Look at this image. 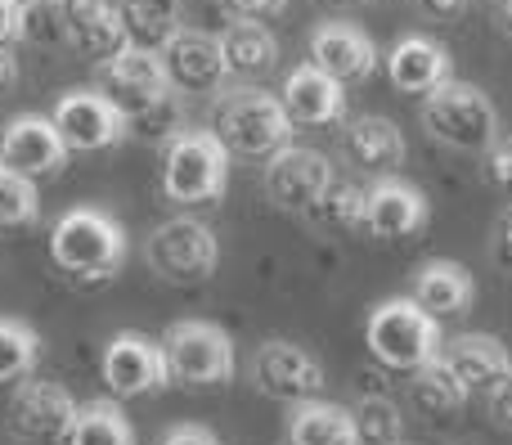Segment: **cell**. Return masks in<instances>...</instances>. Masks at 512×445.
I'll return each mask as SVG.
<instances>
[{"instance_id":"obj_1","label":"cell","mask_w":512,"mask_h":445,"mask_svg":"<svg viewBox=\"0 0 512 445\" xmlns=\"http://www.w3.org/2000/svg\"><path fill=\"white\" fill-rule=\"evenodd\" d=\"M50 257L63 279L81 288H104L122 275L126 230L104 207H72L50 230Z\"/></svg>"},{"instance_id":"obj_2","label":"cell","mask_w":512,"mask_h":445,"mask_svg":"<svg viewBox=\"0 0 512 445\" xmlns=\"http://www.w3.org/2000/svg\"><path fill=\"white\" fill-rule=\"evenodd\" d=\"M423 126L441 144L463 149V153H490L495 140L504 135L499 108L490 104L486 90H477L472 81H454V77L423 95Z\"/></svg>"},{"instance_id":"obj_3","label":"cell","mask_w":512,"mask_h":445,"mask_svg":"<svg viewBox=\"0 0 512 445\" xmlns=\"http://www.w3.org/2000/svg\"><path fill=\"white\" fill-rule=\"evenodd\" d=\"M212 131L221 135V144L230 153L243 158H270L283 144H292V117L283 113L279 95H265V90H225L212 108Z\"/></svg>"},{"instance_id":"obj_4","label":"cell","mask_w":512,"mask_h":445,"mask_svg":"<svg viewBox=\"0 0 512 445\" xmlns=\"http://www.w3.org/2000/svg\"><path fill=\"white\" fill-rule=\"evenodd\" d=\"M364 342L382 369L414 374L418 365L441 356V320H432L414 297H391V302L373 306L369 324H364Z\"/></svg>"},{"instance_id":"obj_5","label":"cell","mask_w":512,"mask_h":445,"mask_svg":"<svg viewBox=\"0 0 512 445\" xmlns=\"http://www.w3.org/2000/svg\"><path fill=\"white\" fill-rule=\"evenodd\" d=\"M230 185V149L221 135L207 131H180L167 144V162H162V194L171 203H216Z\"/></svg>"},{"instance_id":"obj_6","label":"cell","mask_w":512,"mask_h":445,"mask_svg":"<svg viewBox=\"0 0 512 445\" xmlns=\"http://www.w3.org/2000/svg\"><path fill=\"white\" fill-rule=\"evenodd\" d=\"M167 374L180 387H221L234 378V338L212 320H176L162 333Z\"/></svg>"},{"instance_id":"obj_7","label":"cell","mask_w":512,"mask_h":445,"mask_svg":"<svg viewBox=\"0 0 512 445\" xmlns=\"http://www.w3.org/2000/svg\"><path fill=\"white\" fill-rule=\"evenodd\" d=\"M153 275L167 284H207L221 266V243H216L212 225L194 221V216H171L144 243Z\"/></svg>"},{"instance_id":"obj_8","label":"cell","mask_w":512,"mask_h":445,"mask_svg":"<svg viewBox=\"0 0 512 445\" xmlns=\"http://www.w3.org/2000/svg\"><path fill=\"white\" fill-rule=\"evenodd\" d=\"M81 401L68 392L63 383H50V378H27V383L14 387V401H9V432L18 441H68V428L77 419Z\"/></svg>"},{"instance_id":"obj_9","label":"cell","mask_w":512,"mask_h":445,"mask_svg":"<svg viewBox=\"0 0 512 445\" xmlns=\"http://www.w3.org/2000/svg\"><path fill=\"white\" fill-rule=\"evenodd\" d=\"M252 383L261 396L270 401H288V405H301V401H315L324 392V365H319L310 351H301L297 342H261L252 356Z\"/></svg>"},{"instance_id":"obj_10","label":"cell","mask_w":512,"mask_h":445,"mask_svg":"<svg viewBox=\"0 0 512 445\" xmlns=\"http://www.w3.org/2000/svg\"><path fill=\"white\" fill-rule=\"evenodd\" d=\"M99 374H104L108 392L122 396V401L162 392V387L171 383L167 356H162V342L144 338V333H135V329L113 333V342L104 347V360H99Z\"/></svg>"},{"instance_id":"obj_11","label":"cell","mask_w":512,"mask_h":445,"mask_svg":"<svg viewBox=\"0 0 512 445\" xmlns=\"http://www.w3.org/2000/svg\"><path fill=\"white\" fill-rule=\"evenodd\" d=\"M50 122L59 126L63 144L77 153H99L122 144L126 135V113L104 95V90H68V95L54 104Z\"/></svg>"},{"instance_id":"obj_12","label":"cell","mask_w":512,"mask_h":445,"mask_svg":"<svg viewBox=\"0 0 512 445\" xmlns=\"http://www.w3.org/2000/svg\"><path fill=\"white\" fill-rule=\"evenodd\" d=\"M333 162L315 149H301V144H283L279 153H270V167H265V194L274 207L283 212H301L310 216V207L324 198V189L333 185Z\"/></svg>"},{"instance_id":"obj_13","label":"cell","mask_w":512,"mask_h":445,"mask_svg":"<svg viewBox=\"0 0 512 445\" xmlns=\"http://www.w3.org/2000/svg\"><path fill=\"white\" fill-rule=\"evenodd\" d=\"M158 54H162L171 90H180V95H212V90H221L225 77H230L221 36L198 32V27H180Z\"/></svg>"},{"instance_id":"obj_14","label":"cell","mask_w":512,"mask_h":445,"mask_svg":"<svg viewBox=\"0 0 512 445\" xmlns=\"http://www.w3.org/2000/svg\"><path fill=\"white\" fill-rule=\"evenodd\" d=\"M68 144H63L59 126L41 113H23L14 122H5L0 131V162L32 180H45V176H59L68 167Z\"/></svg>"},{"instance_id":"obj_15","label":"cell","mask_w":512,"mask_h":445,"mask_svg":"<svg viewBox=\"0 0 512 445\" xmlns=\"http://www.w3.org/2000/svg\"><path fill=\"white\" fill-rule=\"evenodd\" d=\"M99 90L131 117L135 108H144V104H153V99L167 95L171 81H167V68H162L158 50L126 45L122 54H113V59L99 63Z\"/></svg>"},{"instance_id":"obj_16","label":"cell","mask_w":512,"mask_h":445,"mask_svg":"<svg viewBox=\"0 0 512 445\" xmlns=\"http://www.w3.org/2000/svg\"><path fill=\"white\" fill-rule=\"evenodd\" d=\"M310 63L324 68L342 86H360V81H369L378 72V45L355 23L333 18V23H319L310 32Z\"/></svg>"},{"instance_id":"obj_17","label":"cell","mask_w":512,"mask_h":445,"mask_svg":"<svg viewBox=\"0 0 512 445\" xmlns=\"http://www.w3.org/2000/svg\"><path fill=\"white\" fill-rule=\"evenodd\" d=\"M427 225V198L409 180L382 176L364 189V230L373 239H405Z\"/></svg>"},{"instance_id":"obj_18","label":"cell","mask_w":512,"mask_h":445,"mask_svg":"<svg viewBox=\"0 0 512 445\" xmlns=\"http://www.w3.org/2000/svg\"><path fill=\"white\" fill-rule=\"evenodd\" d=\"M279 104L292 117V126H328L346 117V86L328 77L324 68H315V63H301L283 81Z\"/></svg>"},{"instance_id":"obj_19","label":"cell","mask_w":512,"mask_h":445,"mask_svg":"<svg viewBox=\"0 0 512 445\" xmlns=\"http://www.w3.org/2000/svg\"><path fill=\"white\" fill-rule=\"evenodd\" d=\"M441 360L450 365V374L459 378L468 396H490L512 374L508 347L495 342V338H486V333H463V338L445 342Z\"/></svg>"},{"instance_id":"obj_20","label":"cell","mask_w":512,"mask_h":445,"mask_svg":"<svg viewBox=\"0 0 512 445\" xmlns=\"http://www.w3.org/2000/svg\"><path fill=\"white\" fill-rule=\"evenodd\" d=\"M409 297H414L432 320H459V315H468L472 302H477V284H472V275L459 261H427V266H418L414 293Z\"/></svg>"},{"instance_id":"obj_21","label":"cell","mask_w":512,"mask_h":445,"mask_svg":"<svg viewBox=\"0 0 512 445\" xmlns=\"http://www.w3.org/2000/svg\"><path fill=\"white\" fill-rule=\"evenodd\" d=\"M342 149L346 158L355 162V167L364 171H382V176H391V171L405 162L409 144L405 135H400V126L391 122V117H378V113H360L346 122V135H342Z\"/></svg>"},{"instance_id":"obj_22","label":"cell","mask_w":512,"mask_h":445,"mask_svg":"<svg viewBox=\"0 0 512 445\" xmlns=\"http://www.w3.org/2000/svg\"><path fill=\"white\" fill-rule=\"evenodd\" d=\"M387 77L400 95H427L441 81H450V54L427 36H400L387 54Z\"/></svg>"},{"instance_id":"obj_23","label":"cell","mask_w":512,"mask_h":445,"mask_svg":"<svg viewBox=\"0 0 512 445\" xmlns=\"http://www.w3.org/2000/svg\"><path fill=\"white\" fill-rule=\"evenodd\" d=\"M221 45L234 77H261V72H270L279 63V41H274V32L261 18H234L221 32Z\"/></svg>"},{"instance_id":"obj_24","label":"cell","mask_w":512,"mask_h":445,"mask_svg":"<svg viewBox=\"0 0 512 445\" xmlns=\"http://www.w3.org/2000/svg\"><path fill=\"white\" fill-rule=\"evenodd\" d=\"M288 445H355L351 410L333 401H301L288 414Z\"/></svg>"},{"instance_id":"obj_25","label":"cell","mask_w":512,"mask_h":445,"mask_svg":"<svg viewBox=\"0 0 512 445\" xmlns=\"http://www.w3.org/2000/svg\"><path fill=\"white\" fill-rule=\"evenodd\" d=\"M126 41L140 50H162L180 32V0H122L117 5Z\"/></svg>"},{"instance_id":"obj_26","label":"cell","mask_w":512,"mask_h":445,"mask_svg":"<svg viewBox=\"0 0 512 445\" xmlns=\"http://www.w3.org/2000/svg\"><path fill=\"white\" fill-rule=\"evenodd\" d=\"M41 333L27 320L0 315V387H18L36 374L41 365Z\"/></svg>"},{"instance_id":"obj_27","label":"cell","mask_w":512,"mask_h":445,"mask_svg":"<svg viewBox=\"0 0 512 445\" xmlns=\"http://www.w3.org/2000/svg\"><path fill=\"white\" fill-rule=\"evenodd\" d=\"M63 445H135V428L117 401H86Z\"/></svg>"},{"instance_id":"obj_28","label":"cell","mask_w":512,"mask_h":445,"mask_svg":"<svg viewBox=\"0 0 512 445\" xmlns=\"http://www.w3.org/2000/svg\"><path fill=\"white\" fill-rule=\"evenodd\" d=\"M409 387H414V401L423 405L427 419H454V414L463 410V401H468L463 383L450 374V365H445L441 356H432L427 365H418Z\"/></svg>"},{"instance_id":"obj_29","label":"cell","mask_w":512,"mask_h":445,"mask_svg":"<svg viewBox=\"0 0 512 445\" xmlns=\"http://www.w3.org/2000/svg\"><path fill=\"white\" fill-rule=\"evenodd\" d=\"M355 423V445H400L405 441V414L396 410L387 392H369L351 410Z\"/></svg>"},{"instance_id":"obj_30","label":"cell","mask_w":512,"mask_h":445,"mask_svg":"<svg viewBox=\"0 0 512 445\" xmlns=\"http://www.w3.org/2000/svg\"><path fill=\"white\" fill-rule=\"evenodd\" d=\"M180 131H189L180 90H167L162 99H153V104L135 108V113L126 117V135H135L140 144H171Z\"/></svg>"},{"instance_id":"obj_31","label":"cell","mask_w":512,"mask_h":445,"mask_svg":"<svg viewBox=\"0 0 512 445\" xmlns=\"http://www.w3.org/2000/svg\"><path fill=\"white\" fill-rule=\"evenodd\" d=\"M41 221V194L36 180L14 167H0V225L5 230H27Z\"/></svg>"},{"instance_id":"obj_32","label":"cell","mask_w":512,"mask_h":445,"mask_svg":"<svg viewBox=\"0 0 512 445\" xmlns=\"http://www.w3.org/2000/svg\"><path fill=\"white\" fill-rule=\"evenodd\" d=\"M310 221H319L324 230H364V189L333 180L324 198L310 207Z\"/></svg>"},{"instance_id":"obj_33","label":"cell","mask_w":512,"mask_h":445,"mask_svg":"<svg viewBox=\"0 0 512 445\" xmlns=\"http://www.w3.org/2000/svg\"><path fill=\"white\" fill-rule=\"evenodd\" d=\"M72 50H81L86 59H95V63H104V59H113V54H122L126 45V27H122V14H117V5L113 9H104V14L95 18V23H86L77 36H72Z\"/></svg>"},{"instance_id":"obj_34","label":"cell","mask_w":512,"mask_h":445,"mask_svg":"<svg viewBox=\"0 0 512 445\" xmlns=\"http://www.w3.org/2000/svg\"><path fill=\"white\" fill-rule=\"evenodd\" d=\"M23 41L32 45H68L59 0H23Z\"/></svg>"},{"instance_id":"obj_35","label":"cell","mask_w":512,"mask_h":445,"mask_svg":"<svg viewBox=\"0 0 512 445\" xmlns=\"http://www.w3.org/2000/svg\"><path fill=\"white\" fill-rule=\"evenodd\" d=\"M59 9H63V23H68V41H72L81 27L95 23V18L113 5H108V0H59Z\"/></svg>"},{"instance_id":"obj_36","label":"cell","mask_w":512,"mask_h":445,"mask_svg":"<svg viewBox=\"0 0 512 445\" xmlns=\"http://www.w3.org/2000/svg\"><path fill=\"white\" fill-rule=\"evenodd\" d=\"M486 158H490V180L512 198V135H499Z\"/></svg>"},{"instance_id":"obj_37","label":"cell","mask_w":512,"mask_h":445,"mask_svg":"<svg viewBox=\"0 0 512 445\" xmlns=\"http://www.w3.org/2000/svg\"><path fill=\"white\" fill-rule=\"evenodd\" d=\"M486 410H490V423H495V428L512 432V374L486 396Z\"/></svg>"},{"instance_id":"obj_38","label":"cell","mask_w":512,"mask_h":445,"mask_svg":"<svg viewBox=\"0 0 512 445\" xmlns=\"http://www.w3.org/2000/svg\"><path fill=\"white\" fill-rule=\"evenodd\" d=\"M490 252H495V261L504 270H512V207H504L495 221V239H490Z\"/></svg>"},{"instance_id":"obj_39","label":"cell","mask_w":512,"mask_h":445,"mask_svg":"<svg viewBox=\"0 0 512 445\" xmlns=\"http://www.w3.org/2000/svg\"><path fill=\"white\" fill-rule=\"evenodd\" d=\"M162 445H221V441H216V432L203 428V423H176V428L162 437Z\"/></svg>"},{"instance_id":"obj_40","label":"cell","mask_w":512,"mask_h":445,"mask_svg":"<svg viewBox=\"0 0 512 445\" xmlns=\"http://www.w3.org/2000/svg\"><path fill=\"white\" fill-rule=\"evenodd\" d=\"M23 41V0H0V45Z\"/></svg>"},{"instance_id":"obj_41","label":"cell","mask_w":512,"mask_h":445,"mask_svg":"<svg viewBox=\"0 0 512 445\" xmlns=\"http://www.w3.org/2000/svg\"><path fill=\"white\" fill-rule=\"evenodd\" d=\"M234 18H270V14H283L288 0H221Z\"/></svg>"},{"instance_id":"obj_42","label":"cell","mask_w":512,"mask_h":445,"mask_svg":"<svg viewBox=\"0 0 512 445\" xmlns=\"http://www.w3.org/2000/svg\"><path fill=\"white\" fill-rule=\"evenodd\" d=\"M472 0H418V9H423L432 23H454V18L468 14Z\"/></svg>"},{"instance_id":"obj_43","label":"cell","mask_w":512,"mask_h":445,"mask_svg":"<svg viewBox=\"0 0 512 445\" xmlns=\"http://www.w3.org/2000/svg\"><path fill=\"white\" fill-rule=\"evenodd\" d=\"M18 77H23V72H18V54L9 50V45H0V95H5V90H14Z\"/></svg>"},{"instance_id":"obj_44","label":"cell","mask_w":512,"mask_h":445,"mask_svg":"<svg viewBox=\"0 0 512 445\" xmlns=\"http://www.w3.org/2000/svg\"><path fill=\"white\" fill-rule=\"evenodd\" d=\"M495 18H499V27L512 36V0H495Z\"/></svg>"},{"instance_id":"obj_45","label":"cell","mask_w":512,"mask_h":445,"mask_svg":"<svg viewBox=\"0 0 512 445\" xmlns=\"http://www.w3.org/2000/svg\"><path fill=\"white\" fill-rule=\"evenodd\" d=\"M333 9H355V5H364V0H328Z\"/></svg>"},{"instance_id":"obj_46","label":"cell","mask_w":512,"mask_h":445,"mask_svg":"<svg viewBox=\"0 0 512 445\" xmlns=\"http://www.w3.org/2000/svg\"><path fill=\"white\" fill-rule=\"evenodd\" d=\"M0 167H5V162H0Z\"/></svg>"}]
</instances>
